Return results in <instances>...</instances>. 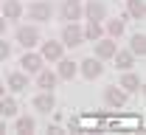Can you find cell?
<instances>
[{
  "label": "cell",
  "mask_w": 146,
  "mask_h": 135,
  "mask_svg": "<svg viewBox=\"0 0 146 135\" xmlns=\"http://www.w3.org/2000/svg\"><path fill=\"white\" fill-rule=\"evenodd\" d=\"M118 87H121V90H127V93H135V90H141V79L127 70V73L121 76V82H118Z\"/></svg>",
  "instance_id": "obj_15"
},
{
  "label": "cell",
  "mask_w": 146,
  "mask_h": 135,
  "mask_svg": "<svg viewBox=\"0 0 146 135\" xmlns=\"http://www.w3.org/2000/svg\"><path fill=\"white\" fill-rule=\"evenodd\" d=\"M3 93H6V87H3V82H0V96H3Z\"/></svg>",
  "instance_id": "obj_27"
},
{
  "label": "cell",
  "mask_w": 146,
  "mask_h": 135,
  "mask_svg": "<svg viewBox=\"0 0 146 135\" xmlns=\"http://www.w3.org/2000/svg\"><path fill=\"white\" fill-rule=\"evenodd\" d=\"M56 82H59V76H56L54 70H45V68H42V70H36V84H39L42 90H54Z\"/></svg>",
  "instance_id": "obj_14"
},
{
  "label": "cell",
  "mask_w": 146,
  "mask_h": 135,
  "mask_svg": "<svg viewBox=\"0 0 146 135\" xmlns=\"http://www.w3.org/2000/svg\"><path fill=\"white\" fill-rule=\"evenodd\" d=\"M0 9H3V17H6V20H20V17H23V11H25L20 0H3Z\"/></svg>",
  "instance_id": "obj_10"
},
{
  "label": "cell",
  "mask_w": 146,
  "mask_h": 135,
  "mask_svg": "<svg viewBox=\"0 0 146 135\" xmlns=\"http://www.w3.org/2000/svg\"><path fill=\"white\" fill-rule=\"evenodd\" d=\"M3 130H6V118H0V132H3Z\"/></svg>",
  "instance_id": "obj_26"
},
{
  "label": "cell",
  "mask_w": 146,
  "mask_h": 135,
  "mask_svg": "<svg viewBox=\"0 0 146 135\" xmlns=\"http://www.w3.org/2000/svg\"><path fill=\"white\" fill-rule=\"evenodd\" d=\"M9 87H11L14 93L25 90V87H28V73H11V76H9Z\"/></svg>",
  "instance_id": "obj_20"
},
{
  "label": "cell",
  "mask_w": 146,
  "mask_h": 135,
  "mask_svg": "<svg viewBox=\"0 0 146 135\" xmlns=\"http://www.w3.org/2000/svg\"><path fill=\"white\" fill-rule=\"evenodd\" d=\"M129 51H132L135 57H143L146 54V37L143 34H135V37L129 39Z\"/></svg>",
  "instance_id": "obj_21"
},
{
  "label": "cell",
  "mask_w": 146,
  "mask_h": 135,
  "mask_svg": "<svg viewBox=\"0 0 146 135\" xmlns=\"http://www.w3.org/2000/svg\"><path fill=\"white\" fill-rule=\"evenodd\" d=\"M112 59H115V65H118L121 70H129V68L135 65V54H132V51H115Z\"/></svg>",
  "instance_id": "obj_16"
},
{
  "label": "cell",
  "mask_w": 146,
  "mask_h": 135,
  "mask_svg": "<svg viewBox=\"0 0 146 135\" xmlns=\"http://www.w3.org/2000/svg\"><path fill=\"white\" fill-rule=\"evenodd\" d=\"M42 62H45V59L39 57V54H34L31 48H28V51L23 54V59H20V65H23L25 73H36V70H42Z\"/></svg>",
  "instance_id": "obj_9"
},
{
  "label": "cell",
  "mask_w": 146,
  "mask_h": 135,
  "mask_svg": "<svg viewBox=\"0 0 146 135\" xmlns=\"http://www.w3.org/2000/svg\"><path fill=\"white\" fill-rule=\"evenodd\" d=\"M34 118L31 116H20L17 118V124H14V130H17V132H23V135H28V132H34Z\"/></svg>",
  "instance_id": "obj_23"
},
{
  "label": "cell",
  "mask_w": 146,
  "mask_h": 135,
  "mask_svg": "<svg viewBox=\"0 0 146 135\" xmlns=\"http://www.w3.org/2000/svg\"><path fill=\"white\" fill-rule=\"evenodd\" d=\"M124 23H127V14H121V17L110 20V23H107V31H110V37H121V34H124Z\"/></svg>",
  "instance_id": "obj_22"
},
{
  "label": "cell",
  "mask_w": 146,
  "mask_h": 135,
  "mask_svg": "<svg viewBox=\"0 0 146 135\" xmlns=\"http://www.w3.org/2000/svg\"><path fill=\"white\" fill-rule=\"evenodd\" d=\"M62 42H54V39H48V42H42V51H39V57L42 59H51V62H56V59H62Z\"/></svg>",
  "instance_id": "obj_12"
},
{
  "label": "cell",
  "mask_w": 146,
  "mask_h": 135,
  "mask_svg": "<svg viewBox=\"0 0 146 135\" xmlns=\"http://www.w3.org/2000/svg\"><path fill=\"white\" fill-rule=\"evenodd\" d=\"M79 73L93 82V79H98L101 73H104V65H101V59L90 57V59H84V62H79Z\"/></svg>",
  "instance_id": "obj_4"
},
{
  "label": "cell",
  "mask_w": 146,
  "mask_h": 135,
  "mask_svg": "<svg viewBox=\"0 0 146 135\" xmlns=\"http://www.w3.org/2000/svg\"><path fill=\"white\" fill-rule=\"evenodd\" d=\"M51 14H54V6H51L48 0H36V3H31V6H28V17L36 20V23L51 20Z\"/></svg>",
  "instance_id": "obj_3"
},
{
  "label": "cell",
  "mask_w": 146,
  "mask_h": 135,
  "mask_svg": "<svg viewBox=\"0 0 146 135\" xmlns=\"http://www.w3.org/2000/svg\"><path fill=\"white\" fill-rule=\"evenodd\" d=\"M17 42L25 51L34 48V45H39V28H36V25H20L17 28Z\"/></svg>",
  "instance_id": "obj_2"
},
{
  "label": "cell",
  "mask_w": 146,
  "mask_h": 135,
  "mask_svg": "<svg viewBox=\"0 0 146 135\" xmlns=\"http://www.w3.org/2000/svg\"><path fill=\"white\" fill-rule=\"evenodd\" d=\"M17 116V101L0 96V118H14Z\"/></svg>",
  "instance_id": "obj_17"
},
{
  "label": "cell",
  "mask_w": 146,
  "mask_h": 135,
  "mask_svg": "<svg viewBox=\"0 0 146 135\" xmlns=\"http://www.w3.org/2000/svg\"><path fill=\"white\" fill-rule=\"evenodd\" d=\"M84 31V39H90V42H96V39L104 34V28H101V23H96V20H87V25L82 28Z\"/></svg>",
  "instance_id": "obj_18"
},
{
  "label": "cell",
  "mask_w": 146,
  "mask_h": 135,
  "mask_svg": "<svg viewBox=\"0 0 146 135\" xmlns=\"http://www.w3.org/2000/svg\"><path fill=\"white\" fill-rule=\"evenodd\" d=\"M84 42V31H82V25H76V23H68L65 28H62V45H68V48H76V45H82Z\"/></svg>",
  "instance_id": "obj_1"
},
{
  "label": "cell",
  "mask_w": 146,
  "mask_h": 135,
  "mask_svg": "<svg viewBox=\"0 0 146 135\" xmlns=\"http://www.w3.org/2000/svg\"><path fill=\"white\" fill-rule=\"evenodd\" d=\"M54 104H56L54 90H42L39 96H34V107L39 110V113H51V110H54Z\"/></svg>",
  "instance_id": "obj_11"
},
{
  "label": "cell",
  "mask_w": 146,
  "mask_h": 135,
  "mask_svg": "<svg viewBox=\"0 0 146 135\" xmlns=\"http://www.w3.org/2000/svg\"><path fill=\"white\" fill-rule=\"evenodd\" d=\"M93 45H96V59H112V54L118 51V42H115V37H107V39L98 37Z\"/></svg>",
  "instance_id": "obj_5"
},
{
  "label": "cell",
  "mask_w": 146,
  "mask_h": 135,
  "mask_svg": "<svg viewBox=\"0 0 146 135\" xmlns=\"http://www.w3.org/2000/svg\"><path fill=\"white\" fill-rule=\"evenodd\" d=\"M82 17H87V20H96V23H101V20L107 17V6H104L101 0H90L87 6H82Z\"/></svg>",
  "instance_id": "obj_6"
},
{
  "label": "cell",
  "mask_w": 146,
  "mask_h": 135,
  "mask_svg": "<svg viewBox=\"0 0 146 135\" xmlns=\"http://www.w3.org/2000/svg\"><path fill=\"white\" fill-rule=\"evenodd\" d=\"M6 25H9V20H6V17H0V34L6 31Z\"/></svg>",
  "instance_id": "obj_25"
},
{
  "label": "cell",
  "mask_w": 146,
  "mask_h": 135,
  "mask_svg": "<svg viewBox=\"0 0 146 135\" xmlns=\"http://www.w3.org/2000/svg\"><path fill=\"white\" fill-rule=\"evenodd\" d=\"M104 101H107L110 107H124L127 104V90H121L118 84H110V87H104Z\"/></svg>",
  "instance_id": "obj_7"
},
{
  "label": "cell",
  "mask_w": 146,
  "mask_h": 135,
  "mask_svg": "<svg viewBox=\"0 0 146 135\" xmlns=\"http://www.w3.org/2000/svg\"><path fill=\"white\" fill-rule=\"evenodd\" d=\"M9 57H11V45H9L6 39H0V62H6Z\"/></svg>",
  "instance_id": "obj_24"
},
{
  "label": "cell",
  "mask_w": 146,
  "mask_h": 135,
  "mask_svg": "<svg viewBox=\"0 0 146 135\" xmlns=\"http://www.w3.org/2000/svg\"><path fill=\"white\" fill-rule=\"evenodd\" d=\"M127 9H129V17H135V20L146 17V3L143 0H127Z\"/></svg>",
  "instance_id": "obj_19"
},
{
  "label": "cell",
  "mask_w": 146,
  "mask_h": 135,
  "mask_svg": "<svg viewBox=\"0 0 146 135\" xmlns=\"http://www.w3.org/2000/svg\"><path fill=\"white\" fill-rule=\"evenodd\" d=\"M0 3H3V0H0Z\"/></svg>",
  "instance_id": "obj_28"
},
{
  "label": "cell",
  "mask_w": 146,
  "mask_h": 135,
  "mask_svg": "<svg viewBox=\"0 0 146 135\" xmlns=\"http://www.w3.org/2000/svg\"><path fill=\"white\" fill-rule=\"evenodd\" d=\"M59 14H62V20H68V23L82 20V0H65L62 9H59Z\"/></svg>",
  "instance_id": "obj_8"
},
{
  "label": "cell",
  "mask_w": 146,
  "mask_h": 135,
  "mask_svg": "<svg viewBox=\"0 0 146 135\" xmlns=\"http://www.w3.org/2000/svg\"><path fill=\"white\" fill-rule=\"evenodd\" d=\"M56 62H59V70H56L59 79H68V82H70V79L79 73V65H76L73 59H56Z\"/></svg>",
  "instance_id": "obj_13"
}]
</instances>
